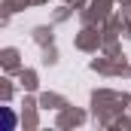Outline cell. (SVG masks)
<instances>
[{
	"mask_svg": "<svg viewBox=\"0 0 131 131\" xmlns=\"http://www.w3.org/2000/svg\"><path fill=\"white\" fill-rule=\"evenodd\" d=\"M15 122H18L15 113H12L9 107H0V131H12V128H15Z\"/></svg>",
	"mask_w": 131,
	"mask_h": 131,
	"instance_id": "cell-1",
	"label": "cell"
}]
</instances>
